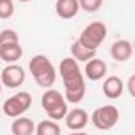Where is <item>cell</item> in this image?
Masks as SVG:
<instances>
[{
    "mask_svg": "<svg viewBox=\"0 0 135 135\" xmlns=\"http://www.w3.org/2000/svg\"><path fill=\"white\" fill-rule=\"evenodd\" d=\"M33 132H35V126H33V121L30 118H26L22 114L15 118V121L11 124L13 135H32Z\"/></svg>",
    "mask_w": 135,
    "mask_h": 135,
    "instance_id": "obj_14",
    "label": "cell"
},
{
    "mask_svg": "<svg viewBox=\"0 0 135 135\" xmlns=\"http://www.w3.org/2000/svg\"><path fill=\"white\" fill-rule=\"evenodd\" d=\"M29 72L32 73L33 80L37 81V84L40 88H51L56 81V69L52 62L43 56V54H37L30 59L29 62Z\"/></svg>",
    "mask_w": 135,
    "mask_h": 135,
    "instance_id": "obj_2",
    "label": "cell"
},
{
    "mask_svg": "<svg viewBox=\"0 0 135 135\" xmlns=\"http://www.w3.org/2000/svg\"><path fill=\"white\" fill-rule=\"evenodd\" d=\"M84 75L91 81H100L107 76V64L102 59H89L84 65Z\"/></svg>",
    "mask_w": 135,
    "mask_h": 135,
    "instance_id": "obj_9",
    "label": "cell"
},
{
    "mask_svg": "<svg viewBox=\"0 0 135 135\" xmlns=\"http://www.w3.org/2000/svg\"><path fill=\"white\" fill-rule=\"evenodd\" d=\"M0 81H2L3 86H7L10 89H16V88H19L26 81V72H24L22 67L18 65L16 62L10 64L8 67H5V69L2 70Z\"/></svg>",
    "mask_w": 135,
    "mask_h": 135,
    "instance_id": "obj_7",
    "label": "cell"
},
{
    "mask_svg": "<svg viewBox=\"0 0 135 135\" xmlns=\"http://www.w3.org/2000/svg\"><path fill=\"white\" fill-rule=\"evenodd\" d=\"M35 133L37 135H59L60 133V127L56 121L52 119H45L41 122H38V126L35 127Z\"/></svg>",
    "mask_w": 135,
    "mask_h": 135,
    "instance_id": "obj_16",
    "label": "cell"
},
{
    "mask_svg": "<svg viewBox=\"0 0 135 135\" xmlns=\"http://www.w3.org/2000/svg\"><path fill=\"white\" fill-rule=\"evenodd\" d=\"M15 15L13 0H0V19H10Z\"/></svg>",
    "mask_w": 135,
    "mask_h": 135,
    "instance_id": "obj_17",
    "label": "cell"
},
{
    "mask_svg": "<svg viewBox=\"0 0 135 135\" xmlns=\"http://www.w3.org/2000/svg\"><path fill=\"white\" fill-rule=\"evenodd\" d=\"M22 46L18 43H2L0 45V59L7 64H15L22 57Z\"/></svg>",
    "mask_w": 135,
    "mask_h": 135,
    "instance_id": "obj_11",
    "label": "cell"
},
{
    "mask_svg": "<svg viewBox=\"0 0 135 135\" xmlns=\"http://www.w3.org/2000/svg\"><path fill=\"white\" fill-rule=\"evenodd\" d=\"M118 121H119V110L114 105H103L97 108L91 116V122L99 130H108L114 127Z\"/></svg>",
    "mask_w": 135,
    "mask_h": 135,
    "instance_id": "obj_5",
    "label": "cell"
},
{
    "mask_svg": "<svg viewBox=\"0 0 135 135\" xmlns=\"http://www.w3.org/2000/svg\"><path fill=\"white\" fill-rule=\"evenodd\" d=\"M132 52H133V48H132V43L129 40H116L110 48L111 57L118 62L129 60L132 57Z\"/></svg>",
    "mask_w": 135,
    "mask_h": 135,
    "instance_id": "obj_10",
    "label": "cell"
},
{
    "mask_svg": "<svg viewBox=\"0 0 135 135\" xmlns=\"http://www.w3.org/2000/svg\"><path fill=\"white\" fill-rule=\"evenodd\" d=\"M59 73L64 83L65 100L69 103H80L86 95V83L78 62L73 57H65L59 64Z\"/></svg>",
    "mask_w": 135,
    "mask_h": 135,
    "instance_id": "obj_1",
    "label": "cell"
},
{
    "mask_svg": "<svg viewBox=\"0 0 135 135\" xmlns=\"http://www.w3.org/2000/svg\"><path fill=\"white\" fill-rule=\"evenodd\" d=\"M80 3L78 0H57L56 2V15L62 19H72L78 15Z\"/></svg>",
    "mask_w": 135,
    "mask_h": 135,
    "instance_id": "obj_12",
    "label": "cell"
},
{
    "mask_svg": "<svg viewBox=\"0 0 135 135\" xmlns=\"http://www.w3.org/2000/svg\"><path fill=\"white\" fill-rule=\"evenodd\" d=\"M133 86H135V75H130V78H129V81H127V88H129V94H130V95H135Z\"/></svg>",
    "mask_w": 135,
    "mask_h": 135,
    "instance_id": "obj_20",
    "label": "cell"
},
{
    "mask_svg": "<svg viewBox=\"0 0 135 135\" xmlns=\"http://www.w3.org/2000/svg\"><path fill=\"white\" fill-rule=\"evenodd\" d=\"M122 91H124V83H122V80L119 76H108V78H105V81L102 84V92H103L105 97L118 99V97H121Z\"/></svg>",
    "mask_w": 135,
    "mask_h": 135,
    "instance_id": "obj_13",
    "label": "cell"
},
{
    "mask_svg": "<svg viewBox=\"0 0 135 135\" xmlns=\"http://www.w3.org/2000/svg\"><path fill=\"white\" fill-rule=\"evenodd\" d=\"M0 94H2V81H0Z\"/></svg>",
    "mask_w": 135,
    "mask_h": 135,
    "instance_id": "obj_22",
    "label": "cell"
},
{
    "mask_svg": "<svg viewBox=\"0 0 135 135\" xmlns=\"http://www.w3.org/2000/svg\"><path fill=\"white\" fill-rule=\"evenodd\" d=\"M80 3V10H84L88 13H95L97 10H100L103 0H78Z\"/></svg>",
    "mask_w": 135,
    "mask_h": 135,
    "instance_id": "obj_18",
    "label": "cell"
},
{
    "mask_svg": "<svg viewBox=\"0 0 135 135\" xmlns=\"http://www.w3.org/2000/svg\"><path fill=\"white\" fill-rule=\"evenodd\" d=\"M18 41H19V35L16 33V30L3 29L0 32V45L2 43H18Z\"/></svg>",
    "mask_w": 135,
    "mask_h": 135,
    "instance_id": "obj_19",
    "label": "cell"
},
{
    "mask_svg": "<svg viewBox=\"0 0 135 135\" xmlns=\"http://www.w3.org/2000/svg\"><path fill=\"white\" fill-rule=\"evenodd\" d=\"M32 105V95L26 91L18 92L15 95H11L8 100H5L3 103V113L8 118H18L21 114H24Z\"/></svg>",
    "mask_w": 135,
    "mask_h": 135,
    "instance_id": "obj_6",
    "label": "cell"
},
{
    "mask_svg": "<svg viewBox=\"0 0 135 135\" xmlns=\"http://www.w3.org/2000/svg\"><path fill=\"white\" fill-rule=\"evenodd\" d=\"M67 103L69 102L65 100V97L59 91L51 88H48L41 95V108L48 114V118L52 121H60L65 118L67 111H69Z\"/></svg>",
    "mask_w": 135,
    "mask_h": 135,
    "instance_id": "obj_3",
    "label": "cell"
},
{
    "mask_svg": "<svg viewBox=\"0 0 135 135\" xmlns=\"http://www.w3.org/2000/svg\"><path fill=\"white\" fill-rule=\"evenodd\" d=\"M65 126L70 130H81L88 126L89 122V114L83 108H73L70 111H67L65 114Z\"/></svg>",
    "mask_w": 135,
    "mask_h": 135,
    "instance_id": "obj_8",
    "label": "cell"
},
{
    "mask_svg": "<svg viewBox=\"0 0 135 135\" xmlns=\"http://www.w3.org/2000/svg\"><path fill=\"white\" fill-rule=\"evenodd\" d=\"M105 38H107V26L100 21H94V22H91L89 26H86L83 29L78 41L84 48L97 51L99 46L105 41Z\"/></svg>",
    "mask_w": 135,
    "mask_h": 135,
    "instance_id": "obj_4",
    "label": "cell"
},
{
    "mask_svg": "<svg viewBox=\"0 0 135 135\" xmlns=\"http://www.w3.org/2000/svg\"><path fill=\"white\" fill-rule=\"evenodd\" d=\"M70 52H72V57L76 60V62H88L89 59L95 57V52L97 51H92V49H88L84 48L83 45H80V41H73L72 46H70Z\"/></svg>",
    "mask_w": 135,
    "mask_h": 135,
    "instance_id": "obj_15",
    "label": "cell"
},
{
    "mask_svg": "<svg viewBox=\"0 0 135 135\" xmlns=\"http://www.w3.org/2000/svg\"><path fill=\"white\" fill-rule=\"evenodd\" d=\"M18 2H22V3H26V2H30V0H18Z\"/></svg>",
    "mask_w": 135,
    "mask_h": 135,
    "instance_id": "obj_21",
    "label": "cell"
}]
</instances>
